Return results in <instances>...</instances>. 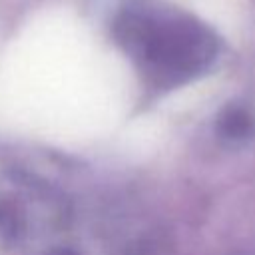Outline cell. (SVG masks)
I'll return each instance as SVG.
<instances>
[{
	"label": "cell",
	"mask_w": 255,
	"mask_h": 255,
	"mask_svg": "<svg viewBox=\"0 0 255 255\" xmlns=\"http://www.w3.org/2000/svg\"><path fill=\"white\" fill-rule=\"evenodd\" d=\"M197 8L213 24L233 32L243 18L245 0H197Z\"/></svg>",
	"instance_id": "7a4b0ae2"
},
{
	"label": "cell",
	"mask_w": 255,
	"mask_h": 255,
	"mask_svg": "<svg viewBox=\"0 0 255 255\" xmlns=\"http://www.w3.org/2000/svg\"><path fill=\"white\" fill-rule=\"evenodd\" d=\"M131 94L126 62L70 12L30 22L0 56V122L56 141L112 129Z\"/></svg>",
	"instance_id": "6da1fadb"
}]
</instances>
